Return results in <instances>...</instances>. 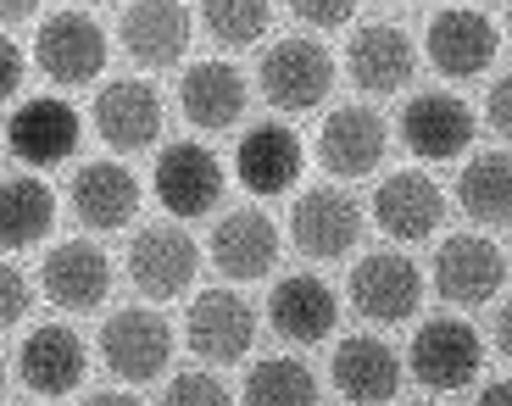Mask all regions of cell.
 Listing matches in <instances>:
<instances>
[{
  "label": "cell",
  "instance_id": "19",
  "mask_svg": "<svg viewBox=\"0 0 512 406\" xmlns=\"http://www.w3.org/2000/svg\"><path fill=\"white\" fill-rule=\"evenodd\" d=\"M190 351L206 362H240L256 340V312L251 301H240L234 290H206L190 306Z\"/></svg>",
  "mask_w": 512,
  "mask_h": 406
},
{
  "label": "cell",
  "instance_id": "23",
  "mask_svg": "<svg viewBox=\"0 0 512 406\" xmlns=\"http://www.w3.org/2000/svg\"><path fill=\"white\" fill-rule=\"evenodd\" d=\"M212 262L223 279L245 284V279H268L279 262V229L262 212H229L212 229Z\"/></svg>",
  "mask_w": 512,
  "mask_h": 406
},
{
  "label": "cell",
  "instance_id": "28",
  "mask_svg": "<svg viewBox=\"0 0 512 406\" xmlns=\"http://www.w3.org/2000/svg\"><path fill=\"white\" fill-rule=\"evenodd\" d=\"M457 201L474 223H490V229L512 223V156L479 151L457 178Z\"/></svg>",
  "mask_w": 512,
  "mask_h": 406
},
{
  "label": "cell",
  "instance_id": "21",
  "mask_svg": "<svg viewBox=\"0 0 512 406\" xmlns=\"http://www.w3.org/2000/svg\"><path fill=\"white\" fill-rule=\"evenodd\" d=\"M17 373L34 395H67L84 384V340L67 323H39L17 345Z\"/></svg>",
  "mask_w": 512,
  "mask_h": 406
},
{
  "label": "cell",
  "instance_id": "10",
  "mask_svg": "<svg viewBox=\"0 0 512 406\" xmlns=\"http://www.w3.org/2000/svg\"><path fill=\"white\" fill-rule=\"evenodd\" d=\"M501 279H507V256L490 245L485 234H457L435 251V290L451 306H485L496 301Z\"/></svg>",
  "mask_w": 512,
  "mask_h": 406
},
{
  "label": "cell",
  "instance_id": "8",
  "mask_svg": "<svg viewBox=\"0 0 512 406\" xmlns=\"http://www.w3.org/2000/svg\"><path fill=\"white\" fill-rule=\"evenodd\" d=\"M34 62H39V73L56 78V84H90V78H101V67H106L101 23L84 17V12L45 17V28H39V39H34Z\"/></svg>",
  "mask_w": 512,
  "mask_h": 406
},
{
  "label": "cell",
  "instance_id": "12",
  "mask_svg": "<svg viewBox=\"0 0 512 406\" xmlns=\"http://www.w3.org/2000/svg\"><path fill=\"white\" fill-rule=\"evenodd\" d=\"M390 151V128L368 106H334L329 123L318 128V156L334 178H368Z\"/></svg>",
  "mask_w": 512,
  "mask_h": 406
},
{
  "label": "cell",
  "instance_id": "3",
  "mask_svg": "<svg viewBox=\"0 0 512 406\" xmlns=\"http://www.w3.org/2000/svg\"><path fill=\"white\" fill-rule=\"evenodd\" d=\"M479 362H485V345L479 329L462 318H429L412 334V379L423 390H468L479 379Z\"/></svg>",
  "mask_w": 512,
  "mask_h": 406
},
{
  "label": "cell",
  "instance_id": "11",
  "mask_svg": "<svg viewBox=\"0 0 512 406\" xmlns=\"http://www.w3.org/2000/svg\"><path fill=\"white\" fill-rule=\"evenodd\" d=\"M6 145L28 167H56L78 151V112L56 95H34L6 117Z\"/></svg>",
  "mask_w": 512,
  "mask_h": 406
},
{
  "label": "cell",
  "instance_id": "39",
  "mask_svg": "<svg viewBox=\"0 0 512 406\" xmlns=\"http://www.w3.org/2000/svg\"><path fill=\"white\" fill-rule=\"evenodd\" d=\"M412 406H440V401H412Z\"/></svg>",
  "mask_w": 512,
  "mask_h": 406
},
{
  "label": "cell",
  "instance_id": "4",
  "mask_svg": "<svg viewBox=\"0 0 512 406\" xmlns=\"http://www.w3.org/2000/svg\"><path fill=\"white\" fill-rule=\"evenodd\" d=\"M101 356L106 368L128 384H151L156 373H167V356H173V329H167L162 312L151 306H128L112 312L101 329Z\"/></svg>",
  "mask_w": 512,
  "mask_h": 406
},
{
  "label": "cell",
  "instance_id": "30",
  "mask_svg": "<svg viewBox=\"0 0 512 406\" xmlns=\"http://www.w3.org/2000/svg\"><path fill=\"white\" fill-rule=\"evenodd\" d=\"M201 28L218 45L240 51V45H256L273 28V6H262V0H212V6H201Z\"/></svg>",
  "mask_w": 512,
  "mask_h": 406
},
{
  "label": "cell",
  "instance_id": "33",
  "mask_svg": "<svg viewBox=\"0 0 512 406\" xmlns=\"http://www.w3.org/2000/svg\"><path fill=\"white\" fill-rule=\"evenodd\" d=\"M290 17H295V23H307V28H346L351 17H357V6H346V0H340V6H318V0H295V6H290Z\"/></svg>",
  "mask_w": 512,
  "mask_h": 406
},
{
  "label": "cell",
  "instance_id": "38",
  "mask_svg": "<svg viewBox=\"0 0 512 406\" xmlns=\"http://www.w3.org/2000/svg\"><path fill=\"white\" fill-rule=\"evenodd\" d=\"M84 406H140L134 395H123V390H101V395H90Z\"/></svg>",
  "mask_w": 512,
  "mask_h": 406
},
{
  "label": "cell",
  "instance_id": "9",
  "mask_svg": "<svg viewBox=\"0 0 512 406\" xmlns=\"http://www.w3.org/2000/svg\"><path fill=\"white\" fill-rule=\"evenodd\" d=\"M351 306L373 323H407L423 306V273L407 262V256L373 251L351 267Z\"/></svg>",
  "mask_w": 512,
  "mask_h": 406
},
{
  "label": "cell",
  "instance_id": "32",
  "mask_svg": "<svg viewBox=\"0 0 512 406\" xmlns=\"http://www.w3.org/2000/svg\"><path fill=\"white\" fill-rule=\"evenodd\" d=\"M23 312H28V279L6 262V273H0V323L12 329V323H23Z\"/></svg>",
  "mask_w": 512,
  "mask_h": 406
},
{
  "label": "cell",
  "instance_id": "35",
  "mask_svg": "<svg viewBox=\"0 0 512 406\" xmlns=\"http://www.w3.org/2000/svg\"><path fill=\"white\" fill-rule=\"evenodd\" d=\"M23 51H17L12 39H6V45H0V95H6V101H12L17 89H23Z\"/></svg>",
  "mask_w": 512,
  "mask_h": 406
},
{
  "label": "cell",
  "instance_id": "2",
  "mask_svg": "<svg viewBox=\"0 0 512 406\" xmlns=\"http://www.w3.org/2000/svg\"><path fill=\"white\" fill-rule=\"evenodd\" d=\"M201 273V245L179 229V223H151L128 245V279L145 301H173L184 295Z\"/></svg>",
  "mask_w": 512,
  "mask_h": 406
},
{
  "label": "cell",
  "instance_id": "24",
  "mask_svg": "<svg viewBox=\"0 0 512 406\" xmlns=\"http://www.w3.org/2000/svg\"><path fill=\"white\" fill-rule=\"evenodd\" d=\"M268 318H273V329H279L284 340L312 345L340 323V301H334V290L318 279V273H290V279L273 284Z\"/></svg>",
  "mask_w": 512,
  "mask_h": 406
},
{
  "label": "cell",
  "instance_id": "1",
  "mask_svg": "<svg viewBox=\"0 0 512 406\" xmlns=\"http://www.w3.org/2000/svg\"><path fill=\"white\" fill-rule=\"evenodd\" d=\"M256 84H262V95L279 112H312L334 89V56L323 51L318 39H279L256 62Z\"/></svg>",
  "mask_w": 512,
  "mask_h": 406
},
{
  "label": "cell",
  "instance_id": "27",
  "mask_svg": "<svg viewBox=\"0 0 512 406\" xmlns=\"http://www.w3.org/2000/svg\"><path fill=\"white\" fill-rule=\"evenodd\" d=\"M51 217H56V195L34 173H12L0 184V240H6V251L39 245L51 234Z\"/></svg>",
  "mask_w": 512,
  "mask_h": 406
},
{
  "label": "cell",
  "instance_id": "17",
  "mask_svg": "<svg viewBox=\"0 0 512 406\" xmlns=\"http://www.w3.org/2000/svg\"><path fill=\"white\" fill-rule=\"evenodd\" d=\"M329 379H334V390L346 395L351 406H384V401H396V390H401V356L390 351L384 340L357 334V340L334 345Z\"/></svg>",
  "mask_w": 512,
  "mask_h": 406
},
{
  "label": "cell",
  "instance_id": "16",
  "mask_svg": "<svg viewBox=\"0 0 512 406\" xmlns=\"http://www.w3.org/2000/svg\"><path fill=\"white\" fill-rule=\"evenodd\" d=\"M440 217H446V195L429 173H390L373 195V223H379L390 240H429L440 229Z\"/></svg>",
  "mask_w": 512,
  "mask_h": 406
},
{
  "label": "cell",
  "instance_id": "15",
  "mask_svg": "<svg viewBox=\"0 0 512 406\" xmlns=\"http://www.w3.org/2000/svg\"><path fill=\"white\" fill-rule=\"evenodd\" d=\"M429 62L446 78H479L496 62V23L474 6H446L429 17Z\"/></svg>",
  "mask_w": 512,
  "mask_h": 406
},
{
  "label": "cell",
  "instance_id": "18",
  "mask_svg": "<svg viewBox=\"0 0 512 406\" xmlns=\"http://www.w3.org/2000/svg\"><path fill=\"white\" fill-rule=\"evenodd\" d=\"M39 284L67 312H95L106 301V290H112V262L90 240H62L39 267Z\"/></svg>",
  "mask_w": 512,
  "mask_h": 406
},
{
  "label": "cell",
  "instance_id": "36",
  "mask_svg": "<svg viewBox=\"0 0 512 406\" xmlns=\"http://www.w3.org/2000/svg\"><path fill=\"white\" fill-rule=\"evenodd\" d=\"M474 406H512V379H496L490 390H479Z\"/></svg>",
  "mask_w": 512,
  "mask_h": 406
},
{
  "label": "cell",
  "instance_id": "26",
  "mask_svg": "<svg viewBox=\"0 0 512 406\" xmlns=\"http://www.w3.org/2000/svg\"><path fill=\"white\" fill-rule=\"evenodd\" d=\"M179 101L195 128L223 134V128H234L245 117V78L229 62H190V73L179 84Z\"/></svg>",
  "mask_w": 512,
  "mask_h": 406
},
{
  "label": "cell",
  "instance_id": "7",
  "mask_svg": "<svg viewBox=\"0 0 512 406\" xmlns=\"http://www.w3.org/2000/svg\"><path fill=\"white\" fill-rule=\"evenodd\" d=\"M156 201L173 217H206L223 201V167L218 156L195 140H173L162 156H156Z\"/></svg>",
  "mask_w": 512,
  "mask_h": 406
},
{
  "label": "cell",
  "instance_id": "22",
  "mask_svg": "<svg viewBox=\"0 0 512 406\" xmlns=\"http://www.w3.org/2000/svg\"><path fill=\"white\" fill-rule=\"evenodd\" d=\"M67 201H73L78 223L84 229H123L128 217L140 212V178L128 173V167L117 162H90L73 173V190H67Z\"/></svg>",
  "mask_w": 512,
  "mask_h": 406
},
{
  "label": "cell",
  "instance_id": "14",
  "mask_svg": "<svg viewBox=\"0 0 512 406\" xmlns=\"http://www.w3.org/2000/svg\"><path fill=\"white\" fill-rule=\"evenodd\" d=\"M95 128L112 151H145L162 140V95L145 78H117L95 95Z\"/></svg>",
  "mask_w": 512,
  "mask_h": 406
},
{
  "label": "cell",
  "instance_id": "31",
  "mask_svg": "<svg viewBox=\"0 0 512 406\" xmlns=\"http://www.w3.org/2000/svg\"><path fill=\"white\" fill-rule=\"evenodd\" d=\"M162 406H234V395L223 390L212 373H179L162 390Z\"/></svg>",
  "mask_w": 512,
  "mask_h": 406
},
{
  "label": "cell",
  "instance_id": "40",
  "mask_svg": "<svg viewBox=\"0 0 512 406\" xmlns=\"http://www.w3.org/2000/svg\"><path fill=\"white\" fill-rule=\"evenodd\" d=\"M507 34H512V12H507Z\"/></svg>",
  "mask_w": 512,
  "mask_h": 406
},
{
  "label": "cell",
  "instance_id": "20",
  "mask_svg": "<svg viewBox=\"0 0 512 406\" xmlns=\"http://www.w3.org/2000/svg\"><path fill=\"white\" fill-rule=\"evenodd\" d=\"M234 178L251 195L295 190V178H301V140H295V128H284V123L245 128L240 151H234Z\"/></svg>",
  "mask_w": 512,
  "mask_h": 406
},
{
  "label": "cell",
  "instance_id": "6",
  "mask_svg": "<svg viewBox=\"0 0 512 406\" xmlns=\"http://www.w3.org/2000/svg\"><path fill=\"white\" fill-rule=\"evenodd\" d=\"M474 134H479L474 112L457 95H446V89H423V95H412L401 106V140L423 162H451V156H462L474 145Z\"/></svg>",
  "mask_w": 512,
  "mask_h": 406
},
{
  "label": "cell",
  "instance_id": "29",
  "mask_svg": "<svg viewBox=\"0 0 512 406\" xmlns=\"http://www.w3.org/2000/svg\"><path fill=\"white\" fill-rule=\"evenodd\" d=\"M245 406H318V379L295 356H262L245 373Z\"/></svg>",
  "mask_w": 512,
  "mask_h": 406
},
{
  "label": "cell",
  "instance_id": "13",
  "mask_svg": "<svg viewBox=\"0 0 512 406\" xmlns=\"http://www.w3.org/2000/svg\"><path fill=\"white\" fill-rule=\"evenodd\" d=\"M117 34H123V51L134 56L145 73H162V67H179L184 51H190V12H184V6H173V0L123 6Z\"/></svg>",
  "mask_w": 512,
  "mask_h": 406
},
{
  "label": "cell",
  "instance_id": "25",
  "mask_svg": "<svg viewBox=\"0 0 512 406\" xmlns=\"http://www.w3.org/2000/svg\"><path fill=\"white\" fill-rule=\"evenodd\" d=\"M412 39L401 34L396 23H373L362 34H351V51H346V73L362 95H390L412 78Z\"/></svg>",
  "mask_w": 512,
  "mask_h": 406
},
{
  "label": "cell",
  "instance_id": "37",
  "mask_svg": "<svg viewBox=\"0 0 512 406\" xmlns=\"http://www.w3.org/2000/svg\"><path fill=\"white\" fill-rule=\"evenodd\" d=\"M496 345H501V356L512 362V301L501 306V318H496Z\"/></svg>",
  "mask_w": 512,
  "mask_h": 406
},
{
  "label": "cell",
  "instance_id": "5",
  "mask_svg": "<svg viewBox=\"0 0 512 406\" xmlns=\"http://www.w3.org/2000/svg\"><path fill=\"white\" fill-rule=\"evenodd\" d=\"M290 240L312 256V262H334V256L357 251L362 240V206L334 184H312L290 212Z\"/></svg>",
  "mask_w": 512,
  "mask_h": 406
},
{
  "label": "cell",
  "instance_id": "34",
  "mask_svg": "<svg viewBox=\"0 0 512 406\" xmlns=\"http://www.w3.org/2000/svg\"><path fill=\"white\" fill-rule=\"evenodd\" d=\"M485 117H490V128H496V134H507V140H512V73H501L496 84H490Z\"/></svg>",
  "mask_w": 512,
  "mask_h": 406
}]
</instances>
